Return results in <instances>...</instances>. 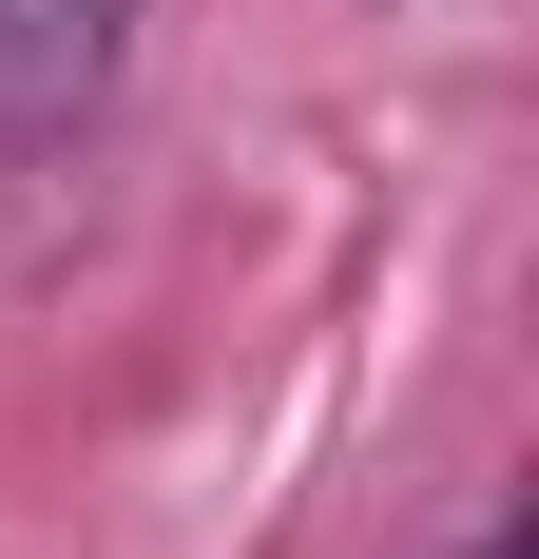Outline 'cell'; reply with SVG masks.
<instances>
[{
  "label": "cell",
  "instance_id": "6da1fadb",
  "mask_svg": "<svg viewBox=\"0 0 539 559\" xmlns=\"http://www.w3.org/2000/svg\"><path fill=\"white\" fill-rule=\"evenodd\" d=\"M135 58V0H0V155H77Z\"/></svg>",
  "mask_w": 539,
  "mask_h": 559
},
{
  "label": "cell",
  "instance_id": "7a4b0ae2",
  "mask_svg": "<svg viewBox=\"0 0 539 559\" xmlns=\"http://www.w3.org/2000/svg\"><path fill=\"white\" fill-rule=\"evenodd\" d=\"M463 559H539V540H520V521H482V540H463Z\"/></svg>",
  "mask_w": 539,
  "mask_h": 559
},
{
  "label": "cell",
  "instance_id": "3957f363",
  "mask_svg": "<svg viewBox=\"0 0 539 559\" xmlns=\"http://www.w3.org/2000/svg\"><path fill=\"white\" fill-rule=\"evenodd\" d=\"M443 20H463V0H443Z\"/></svg>",
  "mask_w": 539,
  "mask_h": 559
}]
</instances>
